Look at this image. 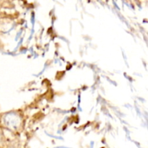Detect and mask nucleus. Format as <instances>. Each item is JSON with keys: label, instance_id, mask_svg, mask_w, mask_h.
Returning <instances> with one entry per match:
<instances>
[{"label": "nucleus", "instance_id": "nucleus-1", "mask_svg": "<svg viewBox=\"0 0 148 148\" xmlns=\"http://www.w3.org/2000/svg\"><path fill=\"white\" fill-rule=\"evenodd\" d=\"M1 136H0V145H1Z\"/></svg>", "mask_w": 148, "mask_h": 148}]
</instances>
